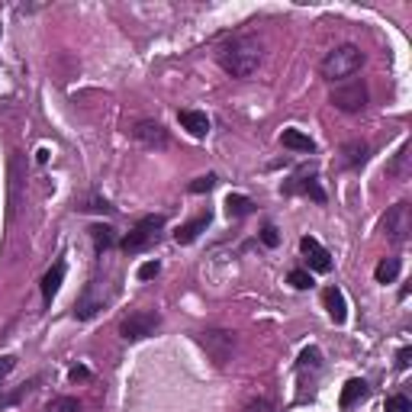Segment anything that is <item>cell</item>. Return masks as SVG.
<instances>
[{
  "instance_id": "cell-1",
  "label": "cell",
  "mask_w": 412,
  "mask_h": 412,
  "mask_svg": "<svg viewBox=\"0 0 412 412\" xmlns=\"http://www.w3.org/2000/svg\"><path fill=\"white\" fill-rule=\"evenodd\" d=\"M219 65H223L226 74L232 77H252L255 71H258L261 65V45L258 39H252V35H232L229 43L219 49Z\"/></svg>"
},
{
  "instance_id": "cell-2",
  "label": "cell",
  "mask_w": 412,
  "mask_h": 412,
  "mask_svg": "<svg viewBox=\"0 0 412 412\" xmlns=\"http://www.w3.org/2000/svg\"><path fill=\"white\" fill-rule=\"evenodd\" d=\"M361 65H364V52L357 49V45H338V49H332L322 58L319 71L325 81L342 84V81H348V77H355L357 71H361Z\"/></svg>"
},
{
  "instance_id": "cell-3",
  "label": "cell",
  "mask_w": 412,
  "mask_h": 412,
  "mask_svg": "<svg viewBox=\"0 0 412 412\" xmlns=\"http://www.w3.org/2000/svg\"><path fill=\"white\" fill-rule=\"evenodd\" d=\"M196 345L210 355V361L216 364V367H226V364L232 361V355H235V335L226 332V328H206V332H196Z\"/></svg>"
},
{
  "instance_id": "cell-4",
  "label": "cell",
  "mask_w": 412,
  "mask_h": 412,
  "mask_svg": "<svg viewBox=\"0 0 412 412\" xmlns=\"http://www.w3.org/2000/svg\"><path fill=\"white\" fill-rule=\"evenodd\" d=\"M332 106H338L342 113H357L367 106V84L364 81H355V77H348V81H342V84L332 87Z\"/></svg>"
},
{
  "instance_id": "cell-5",
  "label": "cell",
  "mask_w": 412,
  "mask_h": 412,
  "mask_svg": "<svg viewBox=\"0 0 412 412\" xmlns=\"http://www.w3.org/2000/svg\"><path fill=\"white\" fill-rule=\"evenodd\" d=\"M158 322H161L158 313H152V309H139V313H129L126 319L119 322V335L126 338V342H142V338L155 335Z\"/></svg>"
},
{
  "instance_id": "cell-6",
  "label": "cell",
  "mask_w": 412,
  "mask_h": 412,
  "mask_svg": "<svg viewBox=\"0 0 412 412\" xmlns=\"http://www.w3.org/2000/svg\"><path fill=\"white\" fill-rule=\"evenodd\" d=\"M161 226H165V219H161V216H142L139 223L133 226V232H129V235L123 238V252H129V255L145 252L148 245H152L155 238H158Z\"/></svg>"
},
{
  "instance_id": "cell-7",
  "label": "cell",
  "mask_w": 412,
  "mask_h": 412,
  "mask_svg": "<svg viewBox=\"0 0 412 412\" xmlns=\"http://www.w3.org/2000/svg\"><path fill=\"white\" fill-rule=\"evenodd\" d=\"M106 284H100V280H91V284L84 286V294L77 296L74 303V316L77 319H94V316L100 313V309L106 306Z\"/></svg>"
},
{
  "instance_id": "cell-8",
  "label": "cell",
  "mask_w": 412,
  "mask_h": 412,
  "mask_svg": "<svg viewBox=\"0 0 412 412\" xmlns=\"http://www.w3.org/2000/svg\"><path fill=\"white\" fill-rule=\"evenodd\" d=\"M409 229H412V219H409V203H396V206H390L384 216V232L390 242L403 245L406 238H409Z\"/></svg>"
},
{
  "instance_id": "cell-9",
  "label": "cell",
  "mask_w": 412,
  "mask_h": 412,
  "mask_svg": "<svg viewBox=\"0 0 412 412\" xmlns=\"http://www.w3.org/2000/svg\"><path fill=\"white\" fill-rule=\"evenodd\" d=\"M300 248H303V255H306V261H309V267H313V271H319V274L332 271V255H328L313 235H303L300 238Z\"/></svg>"
},
{
  "instance_id": "cell-10",
  "label": "cell",
  "mask_w": 412,
  "mask_h": 412,
  "mask_svg": "<svg viewBox=\"0 0 412 412\" xmlns=\"http://www.w3.org/2000/svg\"><path fill=\"white\" fill-rule=\"evenodd\" d=\"M133 135L148 148H165V145H168V129L161 126V123H152V119L139 123V126L133 129Z\"/></svg>"
},
{
  "instance_id": "cell-11",
  "label": "cell",
  "mask_w": 412,
  "mask_h": 412,
  "mask_svg": "<svg viewBox=\"0 0 412 412\" xmlns=\"http://www.w3.org/2000/svg\"><path fill=\"white\" fill-rule=\"evenodd\" d=\"M322 303H325L332 322H335V325H345V319H348V303H345L342 290H338V286H328L325 294H322Z\"/></svg>"
},
{
  "instance_id": "cell-12",
  "label": "cell",
  "mask_w": 412,
  "mask_h": 412,
  "mask_svg": "<svg viewBox=\"0 0 412 412\" xmlns=\"http://www.w3.org/2000/svg\"><path fill=\"white\" fill-rule=\"evenodd\" d=\"M177 119H181V126L187 129L194 139H206V133H210V119H206V113H200V110H181Z\"/></svg>"
},
{
  "instance_id": "cell-13",
  "label": "cell",
  "mask_w": 412,
  "mask_h": 412,
  "mask_svg": "<svg viewBox=\"0 0 412 412\" xmlns=\"http://www.w3.org/2000/svg\"><path fill=\"white\" fill-rule=\"evenodd\" d=\"M210 223H213L210 213H203V216L190 219L187 226H181V229L174 232V242H177V245H190V242H196V238H200V232H206V226H210Z\"/></svg>"
},
{
  "instance_id": "cell-14",
  "label": "cell",
  "mask_w": 412,
  "mask_h": 412,
  "mask_svg": "<svg viewBox=\"0 0 412 412\" xmlns=\"http://www.w3.org/2000/svg\"><path fill=\"white\" fill-rule=\"evenodd\" d=\"M280 145L290 148V152H303V155H313L316 152V142L309 139L306 133H300V129H286V133L280 135Z\"/></svg>"
},
{
  "instance_id": "cell-15",
  "label": "cell",
  "mask_w": 412,
  "mask_h": 412,
  "mask_svg": "<svg viewBox=\"0 0 412 412\" xmlns=\"http://www.w3.org/2000/svg\"><path fill=\"white\" fill-rule=\"evenodd\" d=\"M62 280H65V261H58V265H52L43 277V300L45 303H52V296L62 290Z\"/></svg>"
},
{
  "instance_id": "cell-16",
  "label": "cell",
  "mask_w": 412,
  "mask_h": 412,
  "mask_svg": "<svg viewBox=\"0 0 412 412\" xmlns=\"http://www.w3.org/2000/svg\"><path fill=\"white\" fill-rule=\"evenodd\" d=\"M367 142L364 139H351L348 145L342 148V165L345 168H357V165H364V161H367Z\"/></svg>"
},
{
  "instance_id": "cell-17",
  "label": "cell",
  "mask_w": 412,
  "mask_h": 412,
  "mask_svg": "<svg viewBox=\"0 0 412 412\" xmlns=\"http://www.w3.org/2000/svg\"><path fill=\"white\" fill-rule=\"evenodd\" d=\"M367 396V384H364V380H348V384H345V390H342V399H338V406H342V409H351V406L357 403V399H364Z\"/></svg>"
},
{
  "instance_id": "cell-18",
  "label": "cell",
  "mask_w": 412,
  "mask_h": 412,
  "mask_svg": "<svg viewBox=\"0 0 412 412\" xmlns=\"http://www.w3.org/2000/svg\"><path fill=\"white\" fill-rule=\"evenodd\" d=\"M226 213H229L232 219H242V216H248V213H255V203L242 194H229L226 196Z\"/></svg>"
},
{
  "instance_id": "cell-19",
  "label": "cell",
  "mask_w": 412,
  "mask_h": 412,
  "mask_svg": "<svg viewBox=\"0 0 412 412\" xmlns=\"http://www.w3.org/2000/svg\"><path fill=\"white\" fill-rule=\"evenodd\" d=\"M91 238H94V248L104 255L106 248H113V242H116V229H113V226H94Z\"/></svg>"
},
{
  "instance_id": "cell-20",
  "label": "cell",
  "mask_w": 412,
  "mask_h": 412,
  "mask_svg": "<svg viewBox=\"0 0 412 412\" xmlns=\"http://www.w3.org/2000/svg\"><path fill=\"white\" fill-rule=\"evenodd\" d=\"M386 171H390L396 181H406V177H409V145H399L396 158L390 161V168H386Z\"/></svg>"
},
{
  "instance_id": "cell-21",
  "label": "cell",
  "mask_w": 412,
  "mask_h": 412,
  "mask_svg": "<svg viewBox=\"0 0 412 412\" xmlns=\"http://www.w3.org/2000/svg\"><path fill=\"white\" fill-rule=\"evenodd\" d=\"M399 258H384L377 265V271H374V277H377V284H393V280L399 277Z\"/></svg>"
},
{
  "instance_id": "cell-22",
  "label": "cell",
  "mask_w": 412,
  "mask_h": 412,
  "mask_svg": "<svg viewBox=\"0 0 412 412\" xmlns=\"http://www.w3.org/2000/svg\"><path fill=\"white\" fill-rule=\"evenodd\" d=\"M45 412H81V403L74 396H55L45 406Z\"/></svg>"
},
{
  "instance_id": "cell-23",
  "label": "cell",
  "mask_w": 412,
  "mask_h": 412,
  "mask_svg": "<svg viewBox=\"0 0 412 412\" xmlns=\"http://www.w3.org/2000/svg\"><path fill=\"white\" fill-rule=\"evenodd\" d=\"M322 367V355L319 348H306L300 355V370H319Z\"/></svg>"
},
{
  "instance_id": "cell-24",
  "label": "cell",
  "mask_w": 412,
  "mask_h": 412,
  "mask_svg": "<svg viewBox=\"0 0 412 412\" xmlns=\"http://www.w3.org/2000/svg\"><path fill=\"white\" fill-rule=\"evenodd\" d=\"M33 390H35V380H33V384H23L20 390H16V393H10V396H4V399H0V412L7 409V406H16L23 396H26V393H33Z\"/></svg>"
},
{
  "instance_id": "cell-25",
  "label": "cell",
  "mask_w": 412,
  "mask_h": 412,
  "mask_svg": "<svg viewBox=\"0 0 412 412\" xmlns=\"http://www.w3.org/2000/svg\"><path fill=\"white\" fill-rule=\"evenodd\" d=\"M386 412H412V403L406 393H396V396L386 399Z\"/></svg>"
},
{
  "instance_id": "cell-26",
  "label": "cell",
  "mask_w": 412,
  "mask_h": 412,
  "mask_svg": "<svg viewBox=\"0 0 412 412\" xmlns=\"http://www.w3.org/2000/svg\"><path fill=\"white\" fill-rule=\"evenodd\" d=\"M213 187H216V174H206V177H196V181L190 184V194H210Z\"/></svg>"
},
{
  "instance_id": "cell-27",
  "label": "cell",
  "mask_w": 412,
  "mask_h": 412,
  "mask_svg": "<svg viewBox=\"0 0 412 412\" xmlns=\"http://www.w3.org/2000/svg\"><path fill=\"white\" fill-rule=\"evenodd\" d=\"M290 286H294V290H309V286H313V277H309L306 271H290Z\"/></svg>"
},
{
  "instance_id": "cell-28",
  "label": "cell",
  "mask_w": 412,
  "mask_h": 412,
  "mask_svg": "<svg viewBox=\"0 0 412 412\" xmlns=\"http://www.w3.org/2000/svg\"><path fill=\"white\" fill-rule=\"evenodd\" d=\"M245 412H274V406H271L267 396H252L248 403H245Z\"/></svg>"
},
{
  "instance_id": "cell-29",
  "label": "cell",
  "mask_w": 412,
  "mask_h": 412,
  "mask_svg": "<svg viewBox=\"0 0 412 412\" xmlns=\"http://www.w3.org/2000/svg\"><path fill=\"white\" fill-rule=\"evenodd\" d=\"M300 190H303V194H309V196H313L316 203H325V190H322L319 184L313 181V177H309V181H303V187H300Z\"/></svg>"
},
{
  "instance_id": "cell-30",
  "label": "cell",
  "mask_w": 412,
  "mask_h": 412,
  "mask_svg": "<svg viewBox=\"0 0 412 412\" xmlns=\"http://www.w3.org/2000/svg\"><path fill=\"white\" fill-rule=\"evenodd\" d=\"M158 271H161L158 261H145V265H139V280H152V277H158Z\"/></svg>"
},
{
  "instance_id": "cell-31",
  "label": "cell",
  "mask_w": 412,
  "mask_h": 412,
  "mask_svg": "<svg viewBox=\"0 0 412 412\" xmlns=\"http://www.w3.org/2000/svg\"><path fill=\"white\" fill-rule=\"evenodd\" d=\"M261 242H265L267 248H277V245H280L277 229H274V226H265V229H261Z\"/></svg>"
},
{
  "instance_id": "cell-32",
  "label": "cell",
  "mask_w": 412,
  "mask_h": 412,
  "mask_svg": "<svg viewBox=\"0 0 412 412\" xmlns=\"http://www.w3.org/2000/svg\"><path fill=\"white\" fill-rule=\"evenodd\" d=\"M13 367H16V357H13V355H4V357H0V380L7 377V374H10Z\"/></svg>"
},
{
  "instance_id": "cell-33",
  "label": "cell",
  "mask_w": 412,
  "mask_h": 412,
  "mask_svg": "<svg viewBox=\"0 0 412 412\" xmlns=\"http://www.w3.org/2000/svg\"><path fill=\"white\" fill-rule=\"evenodd\" d=\"M84 210H91V213H110L113 206H110V203H106V200H91V203H87V206H84Z\"/></svg>"
},
{
  "instance_id": "cell-34",
  "label": "cell",
  "mask_w": 412,
  "mask_h": 412,
  "mask_svg": "<svg viewBox=\"0 0 412 412\" xmlns=\"http://www.w3.org/2000/svg\"><path fill=\"white\" fill-rule=\"evenodd\" d=\"M68 377L74 380V384H77V380H91V370H87V367H71Z\"/></svg>"
},
{
  "instance_id": "cell-35",
  "label": "cell",
  "mask_w": 412,
  "mask_h": 412,
  "mask_svg": "<svg viewBox=\"0 0 412 412\" xmlns=\"http://www.w3.org/2000/svg\"><path fill=\"white\" fill-rule=\"evenodd\" d=\"M409 361H412V348H403L396 355V367H409Z\"/></svg>"
}]
</instances>
